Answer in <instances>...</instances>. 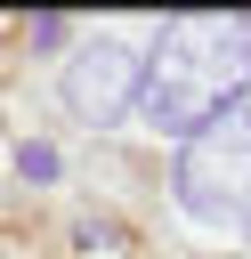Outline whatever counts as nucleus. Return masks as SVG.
Masks as SVG:
<instances>
[{
    "mask_svg": "<svg viewBox=\"0 0 251 259\" xmlns=\"http://www.w3.org/2000/svg\"><path fill=\"white\" fill-rule=\"evenodd\" d=\"M251 89V16H170L146 49L138 121L162 138H202L211 121L243 113Z\"/></svg>",
    "mask_w": 251,
    "mask_h": 259,
    "instance_id": "1",
    "label": "nucleus"
},
{
    "mask_svg": "<svg viewBox=\"0 0 251 259\" xmlns=\"http://www.w3.org/2000/svg\"><path fill=\"white\" fill-rule=\"evenodd\" d=\"M178 202L211 227H243L251 235V113L211 121L202 138H186L178 154Z\"/></svg>",
    "mask_w": 251,
    "mask_h": 259,
    "instance_id": "2",
    "label": "nucleus"
},
{
    "mask_svg": "<svg viewBox=\"0 0 251 259\" xmlns=\"http://www.w3.org/2000/svg\"><path fill=\"white\" fill-rule=\"evenodd\" d=\"M138 81H146V57H138L130 40L97 32V40L65 65V105H73L81 121H121V113H138Z\"/></svg>",
    "mask_w": 251,
    "mask_h": 259,
    "instance_id": "3",
    "label": "nucleus"
},
{
    "mask_svg": "<svg viewBox=\"0 0 251 259\" xmlns=\"http://www.w3.org/2000/svg\"><path fill=\"white\" fill-rule=\"evenodd\" d=\"M16 170H24V178H57L65 162H57V146H40V138H24V146H16Z\"/></svg>",
    "mask_w": 251,
    "mask_h": 259,
    "instance_id": "4",
    "label": "nucleus"
},
{
    "mask_svg": "<svg viewBox=\"0 0 251 259\" xmlns=\"http://www.w3.org/2000/svg\"><path fill=\"white\" fill-rule=\"evenodd\" d=\"M65 32H73V24H65V16H32V49H57V40H65Z\"/></svg>",
    "mask_w": 251,
    "mask_h": 259,
    "instance_id": "5",
    "label": "nucleus"
}]
</instances>
